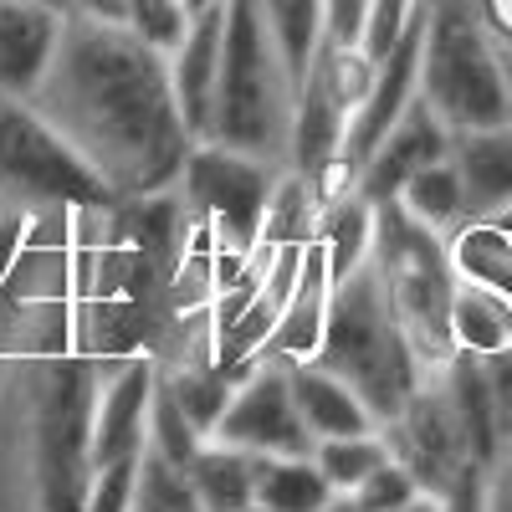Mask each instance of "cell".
<instances>
[{
	"label": "cell",
	"mask_w": 512,
	"mask_h": 512,
	"mask_svg": "<svg viewBox=\"0 0 512 512\" xmlns=\"http://www.w3.org/2000/svg\"><path fill=\"white\" fill-rule=\"evenodd\" d=\"M154 384L159 364L149 354L134 359H113L98 374V395H93V431H88V456L93 466L139 456L149 441V410H154Z\"/></svg>",
	"instance_id": "obj_11"
},
{
	"label": "cell",
	"mask_w": 512,
	"mask_h": 512,
	"mask_svg": "<svg viewBox=\"0 0 512 512\" xmlns=\"http://www.w3.org/2000/svg\"><path fill=\"white\" fill-rule=\"evenodd\" d=\"M451 333H456V354H502V349H512V292L497 287V282L456 277Z\"/></svg>",
	"instance_id": "obj_18"
},
{
	"label": "cell",
	"mask_w": 512,
	"mask_h": 512,
	"mask_svg": "<svg viewBox=\"0 0 512 512\" xmlns=\"http://www.w3.org/2000/svg\"><path fill=\"white\" fill-rule=\"evenodd\" d=\"M282 169L287 164L241 154V149L216 144V139L190 149L185 175H180L175 190L190 205V216L200 221V231L210 236L216 256H251L256 251Z\"/></svg>",
	"instance_id": "obj_8"
},
{
	"label": "cell",
	"mask_w": 512,
	"mask_h": 512,
	"mask_svg": "<svg viewBox=\"0 0 512 512\" xmlns=\"http://www.w3.org/2000/svg\"><path fill=\"white\" fill-rule=\"evenodd\" d=\"M446 154H451V128H446L431 108H425V98H415V103L405 108V118H400L390 134L379 139V149L364 159V169H359V195L374 200V205L395 200L415 169L436 164V159H446Z\"/></svg>",
	"instance_id": "obj_12"
},
{
	"label": "cell",
	"mask_w": 512,
	"mask_h": 512,
	"mask_svg": "<svg viewBox=\"0 0 512 512\" xmlns=\"http://www.w3.org/2000/svg\"><path fill=\"white\" fill-rule=\"evenodd\" d=\"M134 512H200L190 472L180 461L159 456L154 446L139 451V482H134Z\"/></svg>",
	"instance_id": "obj_26"
},
{
	"label": "cell",
	"mask_w": 512,
	"mask_h": 512,
	"mask_svg": "<svg viewBox=\"0 0 512 512\" xmlns=\"http://www.w3.org/2000/svg\"><path fill=\"white\" fill-rule=\"evenodd\" d=\"M292 108H297V77L262 16V0H226V47H221L210 139L287 164Z\"/></svg>",
	"instance_id": "obj_3"
},
{
	"label": "cell",
	"mask_w": 512,
	"mask_h": 512,
	"mask_svg": "<svg viewBox=\"0 0 512 512\" xmlns=\"http://www.w3.org/2000/svg\"><path fill=\"white\" fill-rule=\"evenodd\" d=\"M420 98L451 134L512 123L507 57L472 0H425Z\"/></svg>",
	"instance_id": "obj_5"
},
{
	"label": "cell",
	"mask_w": 512,
	"mask_h": 512,
	"mask_svg": "<svg viewBox=\"0 0 512 512\" xmlns=\"http://www.w3.org/2000/svg\"><path fill=\"white\" fill-rule=\"evenodd\" d=\"M359 512H405V507H415V502H425V492H420V482L405 472V466L390 456L384 466H374V472L354 487V492H344ZM436 502V497H431Z\"/></svg>",
	"instance_id": "obj_28"
},
{
	"label": "cell",
	"mask_w": 512,
	"mask_h": 512,
	"mask_svg": "<svg viewBox=\"0 0 512 512\" xmlns=\"http://www.w3.org/2000/svg\"><path fill=\"white\" fill-rule=\"evenodd\" d=\"M328 303H333V267H328V246L313 236L308 251H303V272L292 282V297L277 318V333L262 359H277V364H303V359H318L323 349V328H328Z\"/></svg>",
	"instance_id": "obj_15"
},
{
	"label": "cell",
	"mask_w": 512,
	"mask_h": 512,
	"mask_svg": "<svg viewBox=\"0 0 512 512\" xmlns=\"http://www.w3.org/2000/svg\"><path fill=\"white\" fill-rule=\"evenodd\" d=\"M200 512H246L256 507V456L226 441H205L185 466Z\"/></svg>",
	"instance_id": "obj_19"
},
{
	"label": "cell",
	"mask_w": 512,
	"mask_h": 512,
	"mask_svg": "<svg viewBox=\"0 0 512 512\" xmlns=\"http://www.w3.org/2000/svg\"><path fill=\"white\" fill-rule=\"evenodd\" d=\"M26 210H0V292H6V277L16 267V251L26 241Z\"/></svg>",
	"instance_id": "obj_32"
},
{
	"label": "cell",
	"mask_w": 512,
	"mask_h": 512,
	"mask_svg": "<svg viewBox=\"0 0 512 512\" xmlns=\"http://www.w3.org/2000/svg\"><path fill=\"white\" fill-rule=\"evenodd\" d=\"M36 6H57V11H67V6H62V0H36Z\"/></svg>",
	"instance_id": "obj_38"
},
{
	"label": "cell",
	"mask_w": 512,
	"mask_h": 512,
	"mask_svg": "<svg viewBox=\"0 0 512 512\" xmlns=\"http://www.w3.org/2000/svg\"><path fill=\"white\" fill-rule=\"evenodd\" d=\"M374 221H379V205L364 200L359 190L344 195L338 205H328L318 216V241L328 246V267H333V287L354 277L359 267H369V251H374Z\"/></svg>",
	"instance_id": "obj_21"
},
{
	"label": "cell",
	"mask_w": 512,
	"mask_h": 512,
	"mask_svg": "<svg viewBox=\"0 0 512 512\" xmlns=\"http://www.w3.org/2000/svg\"><path fill=\"white\" fill-rule=\"evenodd\" d=\"M472 6H477V16L487 21L492 41L512 57V0H472Z\"/></svg>",
	"instance_id": "obj_33"
},
{
	"label": "cell",
	"mask_w": 512,
	"mask_h": 512,
	"mask_svg": "<svg viewBox=\"0 0 512 512\" xmlns=\"http://www.w3.org/2000/svg\"><path fill=\"white\" fill-rule=\"evenodd\" d=\"M159 384L169 390V400H175V405L190 415L195 431L210 441V436H216V425H221V415H226V405H231L236 374H231V369H221L216 359H205V364L159 369Z\"/></svg>",
	"instance_id": "obj_22"
},
{
	"label": "cell",
	"mask_w": 512,
	"mask_h": 512,
	"mask_svg": "<svg viewBox=\"0 0 512 512\" xmlns=\"http://www.w3.org/2000/svg\"><path fill=\"white\" fill-rule=\"evenodd\" d=\"M507 57V52H502ZM507 93H512V57H507Z\"/></svg>",
	"instance_id": "obj_39"
},
{
	"label": "cell",
	"mask_w": 512,
	"mask_h": 512,
	"mask_svg": "<svg viewBox=\"0 0 512 512\" xmlns=\"http://www.w3.org/2000/svg\"><path fill=\"white\" fill-rule=\"evenodd\" d=\"M103 359L0 338V512H82Z\"/></svg>",
	"instance_id": "obj_2"
},
{
	"label": "cell",
	"mask_w": 512,
	"mask_h": 512,
	"mask_svg": "<svg viewBox=\"0 0 512 512\" xmlns=\"http://www.w3.org/2000/svg\"><path fill=\"white\" fill-rule=\"evenodd\" d=\"M0 200L36 216V210L103 205L118 195L31 98L0 93Z\"/></svg>",
	"instance_id": "obj_7"
},
{
	"label": "cell",
	"mask_w": 512,
	"mask_h": 512,
	"mask_svg": "<svg viewBox=\"0 0 512 512\" xmlns=\"http://www.w3.org/2000/svg\"><path fill=\"white\" fill-rule=\"evenodd\" d=\"M313 461H318V472L328 477V487L344 497V492H354V487L374 472V466L390 461V446H384L379 431H364V436H328V441L313 446Z\"/></svg>",
	"instance_id": "obj_25"
},
{
	"label": "cell",
	"mask_w": 512,
	"mask_h": 512,
	"mask_svg": "<svg viewBox=\"0 0 512 512\" xmlns=\"http://www.w3.org/2000/svg\"><path fill=\"white\" fill-rule=\"evenodd\" d=\"M62 6L82 21H123V0H62Z\"/></svg>",
	"instance_id": "obj_35"
},
{
	"label": "cell",
	"mask_w": 512,
	"mask_h": 512,
	"mask_svg": "<svg viewBox=\"0 0 512 512\" xmlns=\"http://www.w3.org/2000/svg\"><path fill=\"white\" fill-rule=\"evenodd\" d=\"M262 16L277 36L292 77L303 82V72L313 67V52L323 47V0H262Z\"/></svg>",
	"instance_id": "obj_24"
},
{
	"label": "cell",
	"mask_w": 512,
	"mask_h": 512,
	"mask_svg": "<svg viewBox=\"0 0 512 512\" xmlns=\"http://www.w3.org/2000/svg\"><path fill=\"white\" fill-rule=\"evenodd\" d=\"M221 47H226V6H210L190 21L185 41L169 52V82H175V103H180V118L195 134V144H205L210 123H216Z\"/></svg>",
	"instance_id": "obj_13"
},
{
	"label": "cell",
	"mask_w": 512,
	"mask_h": 512,
	"mask_svg": "<svg viewBox=\"0 0 512 512\" xmlns=\"http://www.w3.org/2000/svg\"><path fill=\"white\" fill-rule=\"evenodd\" d=\"M323 512H359V507H354L349 497H333V502H328ZM405 512H436V502H431V497H425V502H415V507H405Z\"/></svg>",
	"instance_id": "obj_36"
},
{
	"label": "cell",
	"mask_w": 512,
	"mask_h": 512,
	"mask_svg": "<svg viewBox=\"0 0 512 512\" xmlns=\"http://www.w3.org/2000/svg\"><path fill=\"white\" fill-rule=\"evenodd\" d=\"M246 512H267V507H246Z\"/></svg>",
	"instance_id": "obj_40"
},
{
	"label": "cell",
	"mask_w": 512,
	"mask_h": 512,
	"mask_svg": "<svg viewBox=\"0 0 512 512\" xmlns=\"http://www.w3.org/2000/svg\"><path fill=\"white\" fill-rule=\"evenodd\" d=\"M210 441L241 446L251 456H313V431L292 395V374L277 359H256L231 390V405Z\"/></svg>",
	"instance_id": "obj_10"
},
{
	"label": "cell",
	"mask_w": 512,
	"mask_h": 512,
	"mask_svg": "<svg viewBox=\"0 0 512 512\" xmlns=\"http://www.w3.org/2000/svg\"><path fill=\"white\" fill-rule=\"evenodd\" d=\"M190 6V16H200V11H210V6H226V0H185Z\"/></svg>",
	"instance_id": "obj_37"
},
{
	"label": "cell",
	"mask_w": 512,
	"mask_h": 512,
	"mask_svg": "<svg viewBox=\"0 0 512 512\" xmlns=\"http://www.w3.org/2000/svg\"><path fill=\"white\" fill-rule=\"evenodd\" d=\"M395 200L410 210L420 226H431L436 236H451L466 221V195H461V175H456L451 154L436 159V164H425V169H415Z\"/></svg>",
	"instance_id": "obj_23"
},
{
	"label": "cell",
	"mask_w": 512,
	"mask_h": 512,
	"mask_svg": "<svg viewBox=\"0 0 512 512\" xmlns=\"http://www.w3.org/2000/svg\"><path fill=\"white\" fill-rule=\"evenodd\" d=\"M134 482H139V456H123L108 466H93L82 512H134Z\"/></svg>",
	"instance_id": "obj_30"
},
{
	"label": "cell",
	"mask_w": 512,
	"mask_h": 512,
	"mask_svg": "<svg viewBox=\"0 0 512 512\" xmlns=\"http://www.w3.org/2000/svg\"><path fill=\"white\" fill-rule=\"evenodd\" d=\"M0 210H11V205H6V200H0Z\"/></svg>",
	"instance_id": "obj_41"
},
{
	"label": "cell",
	"mask_w": 512,
	"mask_h": 512,
	"mask_svg": "<svg viewBox=\"0 0 512 512\" xmlns=\"http://www.w3.org/2000/svg\"><path fill=\"white\" fill-rule=\"evenodd\" d=\"M425 11V0H369V16H364V31H359V52L369 62H384L400 36L415 26V16Z\"/></svg>",
	"instance_id": "obj_29"
},
{
	"label": "cell",
	"mask_w": 512,
	"mask_h": 512,
	"mask_svg": "<svg viewBox=\"0 0 512 512\" xmlns=\"http://www.w3.org/2000/svg\"><path fill=\"white\" fill-rule=\"evenodd\" d=\"M67 11L36 0H0V93L31 98L62 47Z\"/></svg>",
	"instance_id": "obj_14"
},
{
	"label": "cell",
	"mask_w": 512,
	"mask_h": 512,
	"mask_svg": "<svg viewBox=\"0 0 512 512\" xmlns=\"http://www.w3.org/2000/svg\"><path fill=\"white\" fill-rule=\"evenodd\" d=\"M369 267L379 277V292L390 303L420 374H441L456 359V333H451L456 267H451L446 236L420 226L400 200H384L374 221Z\"/></svg>",
	"instance_id": "obj_4"
},
{
	"label": "cell",
	"mask_w": 512,
	"mask_h": 512,
	"mask_svg": "<svg viewBox=\"0 0 512 512\" xmlns=\"http://www.w3.org/2000/svg\"><path fill=\"white\" fill-rule=\"evenodd\" d=\"M451 164L461 175L466 221H487L512 210V123L451 134Z\"/></svg>",
	"instance_id": "obj_16"
},
{
	"label": "cell",
	"mask_w": 512,
	"mask_h": 512,
	"mask_svg": "<svg viewBox=\"0 0 512 512\" xmlns=\"http://www.w3.org/2000/svg\"><path fill=\"white\" fill-rule=\"evenodd\" d=\"M31 103L72 139L118 200L175 190L195 149L169 82V57L123 21L67 16L62 47Z\"/></svg>",
	"instance_id": "obj_1"
},
{
	"label": "cell",
	"mask_w": 512,
	"mask_h": 512,
	"mask_svg": "<svg viewBox=\"0 0 512 512\" xmlns=\"http://www.w3.org/2000/svg\"><path fill=\"white\" fill-rule=\"evenodd\" d=\"M364 16H369V0H323V41H349V47H359Z\"/></svg>",
	"instance_id": "obj_31"
},
{
	"label": "cell",
	"mask_w": 512,
	"mask_h": 512,
	"mask_svg": "<svg viewBox=\"0 0 512 512\" xmlns=\"http://www.w3.org/2000/svg\"><path fill=\"white\" fill-rule=\"evenodd\" d=\"M338 492L313 456H256V507L267 512H323Z\"/></svg>",
	"instance_id": "obj_20"
},
{
	"label": "cell",
	"mask_w": 512,
	"mask_h": 512,
	"mask_svg": "<svg viewBox=\"0 0 512 512\" xmlns=\"http://www.w3.org/2000/svg\"><path fill=\"white\" fill-rule=\"evenodd\" d=\"M287 374H292V395H297V410H303L313 441L379 431V420L369 415V405L359 400V390H354L349 379H338L328 364L303 359V364H287Z\"/></svg>",
	"instance_id": "obj_17"
},
{
	"label": "cell",
	"mask_w": 512,
	"mask_h": 512,
	"mask_svg": "<svg viewBox=\"0 0 512 512\" xmlns=\"http://www.w3.org/2000/svg\"><path fill=\"white\" fill-rule=\"evenodd\" d=\"M318 364H328L338 379H349L379 425L420 390L425 374L405 344L390 303H384L374 267H359L354 277H344L333 287Z\"/></svg>",
	"instance_id": "obj_6"
},
{
	"label": "cell",
	"mask_w": 512,
	"mask_h": 512,
	"mask_svg": "<svg viewBox=\"0 0 512 512\" xmlns=\"http://www.w3.org/2000/svg\"><path fill=\"white\" fill-rule=\"evenodd\" d=\"M487 492H492V512H512V436H507V446H502V456L492 466Z\"/></svg>",
	"instance_id": "obj_34"
},
{
	"label": "cell",
	"mask_w": 512,
	"mask_h": 512,
	"mask_svg": "<svg viewBox=\"0 0 512 512\" xmlns=\"http://www.w3.org/2000/svg\"><path fill=\"white\" fill-rule=\"evenodd\" d=\"M190 6L185 0H123V26L134 31L139 41H149L154 52H175L185 31H190Z\"/></svg>",
	"instance_id": "obj_27"
},
{
	"label": "cell",
	"mask_w": 512,
	"mask_h": 512,
	"mask_svg": "<svg viewBox=\"0 0 512 512\" xmlns=\"http://www.w3.org/2000/svg\"><path fill=\"white\" fill-rule=\"evenodd\" d=\"M384 446H390V456L405 466V472L420 482L425 497H446L456 482L466 477H492L477 446H472V431H466V420L451 400V384L441 374H425L420 390L379 425Z\"/></svg>",
	"instance_id": "obj_9"
}]
</instances>
